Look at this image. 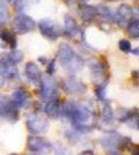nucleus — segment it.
<instances>
[{
	"label": "nucleus",
	"instance_id": "obj_1",
	"mask_svg": "<svg viewBox=\"0 0 139 155\" xmlns=\"http://www.w3.org/2000/svg\"><path fill=\"white\" fill-rule=\"evenodd\" d=\"M61 115L71 120L74 131L79 133H87L94 129L92 111L82 103H77L74 101H67L61 107Z\"/></svg>",
	"mask_w": 139,
	"mask_h": 155
},
{
	"label": "nucleus",
	"instance_id": "obj_2",
	"mask_svg": "<svg viewBox=\"0 0 139 155\" xmlns=\"http://www.w3.org/2000/svg\"><path fill=\"white\" fill-rule=\"evenodd\" d=\"M26 126L31 136H40V134L48 132L49 120L44 116H42L37 112H34L27 117Z\"/></svg>",
	"mask_w": 139,
	"mask_h": 155
},
{
	"label": "nucleus",
	"instance_id": "obj_3",
	"mask_svg": "<svg viewBox=\"0 0 139 155\" xmlns=\"http://www.w3.org/2000/svg\"><path fill=\"white\" fill-rule=\"evenodd\" d=\"M19 108L14 104L12 98L6 95H0V118L9 123H16L19 120Z\"/></svg>",
	"mask_w": 139,
	"mask_h": 155
},
{
	"label": "nucleus",
	"instance_id": "obj_4",
	"mask_svg": "<svg viewBox=\"0 0 139 155\" xmlns=\"http://www.w3.org/2000/svg\"><path fill=\"white\" fill-rule=\"evenodd\" d=\"M41 84V96L45 101H51L58 98V86L56 80L51 75H42L40 80Z\"/></svg>",
	"mask_w": 139,
	"mask_h": 155
},
{
	"label": "nucleus",
	"instance_id": "obj_5",
	"mask_svg": "<svg viewBox=\"0 0 139 155\" xmlns=\"http://www.w3.org/2000/svg\"><path fill=\"white\" fill-rule=\"evenodd\" d=\"M38 28L40 32L48 39L56 41L60 37L61 35V28L60 26L51 19H42L38 22Z\"/></svg>",
	"mask_w": 139,
	"mask_h": 155
},
{
	"label": "nucleus",
	"instance_id": "obj_6",
	"mask_svg": "<svg viewBox=\"0 0 139 155\" xmlns=\"http://www.w3.org/2000/svg\"><path fill=\"white\" fill-rule=\"evenodd\" d=\"M27 148L36 154H48L51 152L52 145L42 137L30 136L27 140Z\"/></svg>",
	"mask_w": 139,
	"mask_h": 155
},
{
	"label": "nucleus",
	"instance_id": "obj_7",
	"mask_svg": "<svg viewBox=\"0 0 139 155\" xmlns=\"http://www.w3.org/2000/svg\"><path fill=\"white\" fill-rule=\"evenodd\" d=\"M13 26L15 27V30L22 35V34L33 31L36 26V22L29 15L25 13H19L14 18Z\"/></svg>",
	"mask_w": 139,
	"mask_h": 155
},
{
	"label": "nucleus",
	"instance_id": "obj_8",
	"mask_svg": "<svg viewBox=\"0 0 139 155\" xmlns=\"http://www.w3.org/2000/svg\"><path fill=\"white\" fill-rule=\"evenodd\" d=\"M64 91H66L67 94H85L87 91V86L81 80L77 79L74 75H71L65 79L64 84H63Z\"/></svg>",
	"mask_w": 139,
	"mask_h": 155
},
{
	"label": "nucleus",
	"instance_id": "obj_9",
	"mask_svg": "<svg viewBox=\"0 0 139 155\" xmlns=\"http://www.w3.org/2000/svg\"><path fill=\"white\" fill-rule=\"evenodd\" d=\"M77 53L74 52L73 48L67 43H61L58 48V52H57V57L59 59L61 66L65 68L67 65L75 58Z\"/></svg>",
	"mask_w": 139,
	"mask_h": 155
},
{
	"label": "nucleus",
	"instance_id": "obj_10",
	"mask_svg": "<svg viewBox=\"0 0 139 155\" xmlns=\"http://www.w3.org/2000/svg\"><path fill=\"white\" fill-rule=\"evenodd\" d=\"M123 137L121 136L119 133L115 132V131H109V133L104 136L103 138H101L100 143L103 148L108 150H113V149H117L119 146V142L122 140Z\"/></svg>",
	"mask_w": 139,
	"mask_h": 155
},
{
	"label": "nucleus",
	"instance_id": "obj_11",
	"mask_svg": "<svg viewBox=\"0 0 139 155\" xmlns=\"http://www.w3.org/2000/svg\"><path fill=\"white\" fill-rule=\"evenodd\" d=\"M133 16V11L132 8L129 6L127 4H122L119 5L118 8L116 9L114 19L116 22H118L119 25H126L129 23Z\"/></svg>",
	"mask_w": 139,
	"mask_h": 155
},
{
	"label": "nucleus",
	"instance_id": "obj_12",
	"mask_svg": "<svg viewBox=\"0 0 139 155\" xmlns=\"http://www.w3.org/2000/svg\"><path fill=\"white\" fill-rule=\"evenodd\" d=\"M12 101L14 104L20 108V109H26L30 104V96L28 94V91L23 88H16L12 93Z\"/></svg>",
	"mask_w": 139,
	"mask_h": 155
},
{
	"label": "nucleus",
	"instance_id": "obj_13",
	"mask_svg": "<svg viewBox=\"0 0 139 155\" xmlns=\"http://www.w3.org/2000/svg\"><path fill=\"white\" fill-rule=\"evenodd\" d=\"M89 66H91V70H92L93 81L96 84H104L106 82V72H107L106 66L102 65L98 60H95Z\"/></svg>",
	"mask_w": 139,
	"mask_h": 155
},
{
	"label": "nucleus",
	"instance_id": "obj_14",
	"mask_svg": "<svg viewBox=\"0 0 139 155\" xmlns=\"http://www.w3.org/2000/svg\"><path fill=\"white\" fill-rule=\"evenodd\" d=\"M25 74H26L27 79L29 81H31L34 84H38L42 78V72H41L40 67L37 65L33 63V61H29L27 63L25 66Z\"/></svg>",
	"mask_w": 139,
	"mask_h": 155
},
{
	"label": "nucleus",
	"instance_id": "obj_15",
	"mask_svg": "<svg viewBox=\"0 0 139 155\" xmlns=\"http://www.w3.org/2000/svg\"><path fill=\"white\" fill-rule=\"evenodd\" d=\"M45 115L51 119H58L61 116V105L58 98H55L51 101H48L45 108Z\"/></svg>",
	"mask_w": 139,
	"mask_h": 155
},
{
	"label": "nucleus",
	"instance_id": "obj_16",
	"mask_svg": "<svg viewBox=\"0 0 139 155\" xmlns=\"http://www.w3.org/2000/svg\"><path fill=\"white\" fill-rule=\"evenodd\" d=\"M64 25H65V28H64V34L65 36H67L68 38L70 37H73V36H78L81 30H80V27L78 26L77 21L73 19L71 15H65V20H64Z\"/></svg>",
	"mask_w": 139,
	"mask_h": 155
},
{
	"label": "nucleus",
	"instance_id": "obj_17",
	"mask_svg": "<svg viewBox=\"0 0 139 155\" xmlns=\"http://www.w3.org/2000/svg\"><path fill=\"white\" fill-rule=\"evenodd\" d=\"M98 15V9L94 6H88V5H82L80 7V16L84 21H91Z\"/></svg>",
	"mask_w": 139,
	"mask_h": 155
},
{
	"label": "nucleus",
	"instance_id": "obj_18",
	"mask_svg": "<svg viewBox=\"0 0 139 155\" xmlns=\"http://www.w3.org/2000/svg\"><path fill=\"white\" fill-rule=\"evenodd\" d=\"M0 37H1V39H2V41H4L11 49H13V50L16 49L18 41H16L15 35H14L12 31H9V30H1V32H0Z\"/></svg>",
	"mask_w": 139,
	"mask_h": 155
},
{
	"label": "nucleus",
	"instance_id": "obj_19",
	"mask_svg": "<svg viewBox=\"0 0 139 155\" xmlns=\"http://www.w3.org/2000/svg\"><path fill=\"white\" fill-rule=\"evenodd\" d=\"M114 119V110L109 103H104L102 107V117L101 122L104 124H111Z\"/></svg>",
	"mask_w": 139,
	"mask_h": 155
},
{
	"label": "nucleus",
	"instance_id": "obj_20",
	"mask_svg": "<svg viewBox=\"0 0 139 155\" xmlns=\"http://www.w3.org/2000/svg\"><path fill=\"white\" fill-rule=\"evenodd\" d=\"M126 30H127V34L130 35V37H131V38H134V39L138 38V36H139V22H138V20H132V21L127 25Z\"/></svg>",
	"mask_w": 139,
	"mask_h": 155
},
{
	"label": "nucleus",
	"instance_id": "obj_21",
	"mask_svg": "<svg viewBox=\"0 0 139 155\" xmlns=\"http://www.w3.org/2000/svg\"><path fill=\"white\" fill-rule=\"evenodd\" d=\"M5 54L11 61H13L14 64H19L23 60V52L19 51V50H13L8 53H5Z\"/></svg>",
	"mask_w": 139,
	"mask_h": 155
},
{
	"label": "nucleus",
	"instance_id": "obj_22",
	"mask_svg": "<svg viewBox=\"0 0 139 155\" xmlns=\"http://www.w3.org/2000/svg\"><path fill=\"white\" fill-rule=\"evenodd\" d=\"M9 20V12L8 8L5 5L4 0H0V22L1 23H6Z\"/></svg>",
	"mask_w": 139,
	"mask_h": 155
},
{
	"label": "nucleus",
	"instance_id": "obj_23",
	"mask_svg": "<svg viewBox=\"0 0 139 155\" xmlns=\"http://www.w3.org/2000/svg\"><path fill=\"white\" fill-rule=\"evenodd\" d=\"M96 9H98V14H100L103 19H114V15L111 13V11H110V8H108L107 6L100 5V6L96 7Z\"/></svg>",
	"mask_w": 139,
	"mask_h": 155
},
{
	"label": "nucleus",
	"instance_id": "obj_24",
	"mask_svg": "<svg viewBox=\"0 0 139 155\" xmlns=\"http://www.w3.org/2000/svg\"><path fill=\"white\" fill-rule=\"evenodd\" d=\"M95 95L100 101H103L107 96V82L104 84H98L96 89H95Z\"/></svg>",
	"mask_w": 139,
	"mask_h": 155
},
{
	"label": "nucleus",
	"instance_id": "obj_25",
	"mask_svg": "<svg viewBox=\"0 0 139 155\" xmlns=\"http://www.w3.org/2000/svg\"><path fill=\"white\" fill-rule=\"evenodd\" d=\"M118 48H119V50H121L122 52L127 53V52L131 51V43H130V41L123 38V39H121V41L118 42Z\"/></svg>",
	"mask_w": 139,
	"mask_h": 155
},
{
	"label": "nucleus",
	"instance_id": "obj_26",
	"mask_svg": "<svg viewBox=\"0 0 139 155\" xmlns=\"http://www.w3.org/2000/svg\"><path fill=\"white\" fill-rule=\"evenodd\" d=\"M53 150H55V155H72L70 149L61 146V145H56Z\"/></svg>",
	"mask_w": 139,
	"mask_h": 155
},
{
	"label": "nucleus",
	"instance_id": "obj_27",
	"mask_svg": "<svg viewBox=\"0 0 139 155\" xmlns=\"http://www.w3.org/2000/svg\"><path fill=\"white\" fill-rule=\"evenodd\" d=\"M13 6L18 12L22 13V12L25 11V8L27 7V1L26 0H14Z\"/></svg>",
	"mask_w": 139,
	"mask_h": 155
},
{
	"label": "nucleus",
	"instance_id": "obj_28",
	"mask_svg": "<svg viewBox=\"0 0 139 155\" xmlns=\"http://www.w3.org/2000/svg\"><path fill=\"white\" fill-rule=\"evenodd\" d=\"M56 71V60L52 59L49 64H48V68H46V73L49 74V75H52L53 73Z\"/></svg>",
	"mask_w": 139,
	"mask_h": 155
},
{
	"label": "nucleus",
	"instance_id": "obj_29",
	"mask_svg": "<svg viewBox=\"0 0 139 155\" xmlns=\"http://www.w3.org/2000/svg\"><path fill=\"white\" fill-rule=\"evenodd\" d=\"M6 81H7V79L5 78V75L1 73V71H0V88L5 87V84H6Z\"/></svg>",
	"mask_w": 139,
	"mask_h": 155
},
{
	"label": "nucleus",
	"instance_id": "obj_30",
	"mask_svg": "<svg viewBox=\"0 0 139 155\" xmlns=\"http://www.w3.org/2000/svg\"><path fill=\"white\" fill-rule=\"evenodd\" d=\"M108 155H124L122 152H119L118 149H113V150H108Z\"/></svg>",
	"mask_w": 139,
	"mask_h": 155
},
{
	"label": "nucleus",
	"instance_id": "obj_31",
	"mask_svg": "<svg viewBox=\"0 0 139 155\" xmlns=\"http://www.w3.org/2000/svg\"><path fill=\"white\" fill-rule=\"evenodd\" d=\"M132 155H139V149L137 145H132V150H131Z\"/></svg>",
	"mask_w": 139,
	"mask_h": 155
},
{
	"label": "nucleus",
	"instance_id": "obj_32",
	"mask_svg": "<svg viewBox=\"0 0 139 155\" xmlns=\"http://www.w3.org/2000/svg\"><path fill=\"white\" fill-rule=\"evenodd\" d=\"M79 155H95L94 154V152L91 150V149H87V150H82Z\"/></svg>",
	"mask_w": 139,
	"mask_h": 155
},
{
	"label": "nucleus",
	"instance_id": "obj_33",
	"mask_svg": "<svg viewBox=\"0 0 139 155\" xmlns=\"http://www.w3.org/2000/svg\"><path fill=\"white\" fill-rule=\"evenodd\" d=\"M131 52H132L133 54H136V56H138V48H136L134 50H131Z\"/></svg>",
	"mask_w": 139,
	"mask_h": 155
},
{
	"label": "nucleus",
	"instance_id": "obj_34",
	"mask_svg": "<svg viewBox=\"0 0 139 155\" xmlns=\"http://www.w3.org/2000/svg\"><path fill=\"white\" fill-rule=\"evenodd\" d=\"M38 60H40V61L42 63V64H45V61H46V59H45V58H40Z\"/></svg>",
	"mask_w": 139,
	"mask_h": 155
},
{
	"label": "nucleus",
	"instance_id": "obj_35",
	"mask_svg": "<svg viewBox=\"0 0 139 155\" xmlns=\"http://www.w3.org/2000/svg\"><path fill=\"white\" fill-rule=\"evenodd\" d=\"M9 155H20V154H18V153H12V154H9Z\"/></svg>",
	"mask_w": 139,
	"mask_h": 155
},
{
	"label": "nucleus",
	"instance_id": "obj_36",
	"mask_svg": "<svg viewBox=\"0 0 139 155\" xmlns=\"http://www.w3.org/2000/svg\"><path fill=\"white\" fill-rule=\"evenodd\" d=\"M1 30H2V28H1V22H0V32H1Z\"/></svg>",
	"mask_w": 139,
	"mask_h": 155
},
{
	"label": "nucleus",
	"instance_id": "obj_37",
	"mask_svg": "<svg viewBox=\"0 0 139 155\" xmlns=\"http://www.w3.org/2000/svg\"><path fill=\"white\" fill-rule=\"evenodd\" d=\"M82 1H89V0H82Z\"/></svg>",
	"mask_w": 139,
	"mask_h": 155
}]
</instances>
